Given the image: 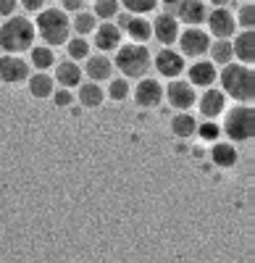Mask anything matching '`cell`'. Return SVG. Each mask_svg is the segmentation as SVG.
Here are the masks:
<instances>
[{"instance_id":"74e56055","label":"cell","mask_w":255,"mask_h":263,"mask_svg":"<svg viewBox=\"0 0 255 263\" xmlns=\"http://www.w3.org/2000/svg\"><path fill=\"white\" fill-rule=\"evenodd\" d=\"M158 3H163V6H166V11H171V8L179 3V0H158Z\"/></svg>"},{"instance_id":"ffe728a7","label":"cell","mask_w":255,"mask_h":263,"mask_svg":"<svg viewBox=\"0 0 255 263\" xmlns=\"http://www.w3.org/2000/svg\"><path fill=\"white\" fill-rule=\"evenodd\" d=\"M55 77L63 87H76L82 84V69L74 63V61H63L58 63V69H55Z\"/></svg>"},{"instance_id":"5bb4252c","label":"cell","mask_w":255,"mask_h":263,"mask_svg":"<svg viewBox=\"0 0 255 263\" xmlns=\"http://www.w3.org/2000/svg\"><path fill=\"white\" fill-rule=\"evenodd\" d=\"M153 63H155L158 74H163V77H176V74H182V69H184V58H182V53L168 50V48L158 50V55H155Z\"/></svg>"},{"instance_id":"44dd1931","label":"cell","mask_w":255,"mask_h":263,"mask_svg":"<svg viewBox=\"0 0 255 263\" xmlns=\"http://www.w3.org/2000/svg\"><path fill=\"white\" fill-rule=\"evenodd\" d=\"M171 132H174L176 137H192L195 132H198V121H195V116H189L187 111L176 114V116L171 119Z\"/></svg>"},{"instance_id":"e0dca14e","label":"cell","mask_w":255,"mask_h":263,"mask_svg":"<svg viewBox=\"0 0 255 263\" xmlns=\"http://www.w3.org/2000/svg\"><path fill=\"white\" fill-rule=\"evenodd\" d=\"M121 32H126V34L132 37V42H140V45H145V42L153 37L150 21H147L145 16H137V13H132V16H129V21L124 24V29H121Z\"/></svg>"},{"instance_id":"f1b7e54d","label":"cell","mask_w":255,"mask_h":263,"mask_svg":"<svg viewBox=\"0 0 255 263\" xmlns=\"http://www.w3.org/2000/svg\"><path fill=\"white\" fill-rule=\"evenodd\" d=\"M53 63H55V55H53V50L48 45L45 48H32V66L34 69L45 71V69H50Z\"/></svg>"},{"instance_id":"d6a6232c","label":"cell","mask_w":255,"mask_h":263,"mask_svg":"<svg viewBox=\"0 0 255 263\" xmlns=\"http://www.w3.org/2000/svg\"><path fill=\"white\" fill-rule=\"evenodd\" d=\"M200 137H203V140H216V137H219V126L213 124V119H208V121L200 126Z\"/></svg>"},{"instance_id":"52a82bcc","label":"cell","mask_w":255,"mask_h":263,"mask_svg":"<svg viewBox=\"0 0 255 263\" xmlns=\"http://www.w3.org/2000/svg\"><path fill=\"white\" fill-rule=\"evenodd\" d=\"M166 98H168V103H171L176 111H189L195 103H198V95H195V87L189 84V82H182V79H176V82H171L166 87V92H163Z\"/></svg>"},{"instance_id":"7c38bea8","label":"cell","mask_w":255,"mask_h":263,"mask_svg":"<svg viewBox=\"0 0 255 263\" xmlns=\"http://www.w3.org/2000/svg\"><path fill=\"white\" fill-rule=\"evenodd\" d=\"M161 100H163V87L155 79H140L134 90V103L140 108H155Z\"/></svg>"},{"instance_id":"30bf717a","label":"cell","mask_w":255,"mask_h":263,"mask_svg":"<svg viewBox=\"0 0 255 263\" xmlns=\"http://www.w3.org/2000/svg\"><path fill=\"white\" fill-rule=\"evenodd\" d=\"M29 77V63L18 55H3L0 58V82L6 84H18Z\"/></svg>"},{"instance_id":"8992f818","label":"cell","mask_w":255,"mask_h":263,"mask_svg":"<svg viewBox=\"0 0 255 263\" xmlns=\"http://www.w3.org/2000/svg\"><path fill=\"white\" fill-rule=\"evenodd\" d=\"M179 48L182 53H187L189 58H200L203 53H208L210 45V34L200 27H187V32H179Z\"/></svg>"},{"instance_id":"f546056e","label":"cell","mask_w":255,"mask_h":263,"mask_svg":"<svg viewBox=\"0 0 255 263\" xmlns=\"http://www.w3.org/2000/svg\"><path fill=\"white\" fill-rule=\"evenodd\" d=\"M119 3H124V8L129 11V13L145 16V13H150V11H155V6H158V0H119Z\"/></svg>"},{"instance_id":"ab89813d","label":"cell","mask_w":255,"mask_h":263,"mask_svg":"<svg viewBox=\"0 0 255 263\" xmlns=\"http://www.w3.org/2000/svg\"><path fill=\"white\" fill-rule=\"evenodd\" d=\"M242 3H252V0H242Z\"/></svg>"},{"instance_id":"2e32d148","label":"cell","mask_w":255,"mask_h":263,"mask_svg":"<svg viewBox=\"0 0 255 263\" xmlns=\"http://www.w3.org/2000/svg\"><path fill=\"white\" fill-rule=\"evenodd\" d=\"M187 77H189V84H192V87H210L216 82L219 74H216V69H213V63H210V61H198V63L189 66Z\"/></svg>"},{"instance_id":"cb8c5ba5","label":"cell","mask_w":255,"mask_h":263,"mask_svg":"<svg viewBox=\"0 0 255 263\" xmlns=\"http://www.w3.org/2000/svg\"><path fill=\"white\" fill-rule=\"evenodd\" d=\"M29 95L34 98H50L53 95V79L48 74H32L29 77Z\"/></svg>"},{"instance_id":"836d02e7","label":"cell","mask_w":255,"mask_h":263,"mask_svg":"<svg viewBox=\"0 0 255 263\" xmlns=\"http://www.w3.org/2000/svg\"><path fill=\"white\" fill-rule=\"evenodd\" d=\"M16 8H18V0H0V16H3V18L13 16Z\"/></svg>"},{"instance_id":"83f0119b","label":"cell","mask_w":255,"mask_h":263,"mask_svg":"<svg viewBox=\"0 0 255 263\" xmlns=\"http://www.w3.org/2000/svg\"><path fill=\"white\" fill-rule=\"evenodd\" d=\"M119 11H121L119 0H95V6H92V13H95L97 18H103V21L116 18Z\"/></svg>"},{"instance_id":"6da1fadb","label":"cell","mask_w":255,"mask_h":263,"mask_svg":"<svg viewBox=\"0 0 255 263\" xmlns=\"http://www.w3.org/2000/svg\"><path fill=\"white\" fill-rule=\"evenodd\" d=\"M34 34H40L48 45H63L71 37V18L63 8H42L37 11Z\"/></svg>"},{"instance_id":"4fadbf2b","label":"cell","mask_w":255,"mask_h":263,"mask_svg":"<svg viewBox=\"0 0 255 263\" xmlns=\"http://www.w3.org/2000/svg\"><path fill=\"white\" fill-rule=\"evenodd\" d=\"M121 45V29L111 21H103V27H95V48L103 53H111Z\"/></svg>"},{"instance_id":"f35d334b","label":"cell","mask_w":255,"mask_h":263,"mask_svg":"<svg viewBox=\"0 0 255 263\" xmlns=\"http://www.w3.org/2000/svg\"><path fill=\"white\" fill-rule=\"evenodd\" d=\"M213 3V8H219V6H229V0H210Z\"/></svg>"},{"instance_id":"484cf974","label":"cell","mask_w":255,"mask_h":263,"mask_svg":"<svg viewBox=\"0 0 255 263\" xmlns=\"http://www.w3.org/2000/svg\"><path fill=\"white\" fill-rule=\"evenodd\" d=\"M79 103L84 105V108H97V105H103V90L95 84V82H90V84H82V90H79Z\"/></svg>"},{"instance_id":"9a60e30c","label":"cell","mask_w":255,"mask_h":263,"mask_svg":"<svg viewBox=\"0 0 255 263\" xmlns=\"http://www.w3.org/2000/svg\"><path fill=\"white\" fill-rule=\"evenodd\" d=\"M84 74H87L92 82H103V79H111L113 74V61L100 53V55H87V66H84Z\"/></svg>"},{"instance_id":"4dcf8cb0","label":"cell","mask_w":255,"mask_h":263,"mask_svg":"<svg viewBox=\"0 0 255 263\" xmlns=\"http://www.w3.org/2000/svg\"><path fill=\"white\" fill-rule=\"evenodd\" d=\"M237 24L242 27V29H252V24H255V6L252 3H242V8L237 11Z\"/></svg>"},{"instance_id":"ac0fdd59","label":"cell","mask_w":255,"mask_h":263,"mask_svg":"<svg viewBox=\"0 0 255 263\" xmlns=\"http://www.w3.org/2000/svg\"><path fill=\"white\" fill-rule=\"evenodd\" d=\"M198 105H200V114L205 119H216L224 111V105H226V95L221 90H210V87H208V92L198 100Z\"/></svg>"},{"instance_id":"4316f807","label":"cell","mask_w":255,"mask_h":263,"mask_svg":"<svg viewBox=\"0 0 255 263\" xmlns=\"http://www.w3.org/2000/svg\"><path fill=\"white\" fill-rule=\"evenodd\" d=\"M66 50H69V55H71V61H82V58H87L90 55V42L84 40L82 34H76V37H69L66 42Z\"/></svg>"},{"instance_id":"8d00e7d4","label":"cell","mask_w":255,"mask_h":263,"mask_svg":"<svg viewBox=\"0 0 255 263\" xmlns=\"http://www.w3.org/2000/svg\"><path fill=\"white\" fill-rule=\"evenodd\" d=\"M61 8H63V11H74V13H76V11H82V8H84V0H61Z\"/></svg>"},{"instance_id":"5b68a950","label":"cell","mask_w":255,"mask_h":263,"mask_svg":"<svg viewBox=\"0 0 255 263\" xmlns=\"http://www.w3.org/2000/svg\"><path fill=\"white\" fill-rule=\"evenodd\" d=\"M252 129H255V114H252V108H247V105L231 108L229 116L224 119V132H226L231 140H237V142L250 140L252 137Z\"/></svg>"},{"instance_id":"7a4b0ae2","label":"cell","mask_w":255,"mask_h":263,"mask_svg":"<svg viewBox=\"0 0 255 263\" xmlns=\"http://www.w3.org/2000/svg\"><path fill=\"white\" fill-rule=\"evenodd\" d=\"M34 42V24L27 16H8L0 24V48L8 53H24Z\"/></svg>"},{"instance_id":"e575fe53","label":"cell","mask_w":255,"mask_h":263,"mask_svg":"<svg viewBox=\"0 0 255 263\" xmlns=\"http://www.w3.org/2000/svg\"><path fill=\"white\" fill-rule=\"evenodd\" d=\"M21 6H24V11H29V13H37V11L45 8V0H21Z\"/></svg>"},{"instance_id":"3957f363","label":"cell","mask_w":255,"mask_h":263,"mask_svg":"<svg viewBox=\"0 0 255 263\" xmlns=\"http://www.w3.org/2000/svg\"><path fill=\"white\" fill-rule=\"evenodd\" d=\"M221 84H224V90L229 92V98H234V100H252L255 79H252V69H247V66L224 63Z\"/></svg>"},{"instance_id":"ba28073f","label":"cell","mask_w":255,"mask_h":263,"mask_svg":"<svg viewBox=\"0 0 255 263\" xmlns=\"http://www.w3.org/2000/svg\"><path fill=\"white\" fill-rule=\"evenodd\" d=\"M171 13L176 16V21H184L187 27H200L208 16V6L203 0H179Z\"/></svg>"},{"instance_id":"603a6c76","label":"cell","mask_w":255,"mask_h":263,"mask_svg":"<svg viewBox=\"0 0 255 263\" xmlns=\"http://www.w3.org/2000/svg\"><path fill=\"white\" fill-rule=\"evenodd\" d=\"M208 50H210V58H213V63H231V58H234V50H231L229 37H219L216 42H210Z\"/></svg>"},{"instance_id":"d4e9b609","label":"cell","mask_w":255,"mask_h":263,"mask_svg":"<svg viewBox=\"0 0 255 263\" xmlns=\"http://www.w3.org/2000/svg\"><path fill=\"white\" fill-rule=\"evenodd\" d=\"M95 27H97V16L95 13H90V11H76V16H74V21H71V29L76 32V34H90V32H95Z\"/></svg>"},{"instance_id":"1f68e13d","label":"cell","mask_w":255,"mask_h":263,"mask_svg":"<svg viewBox=\"0 0 255 263\" xmlns=\"http://www.w3.org/2000/svg\"><path fill=\"white\" fill-rule=\"evenodd\" d=\"M108 95L113 100H124L126 95H129V84H126V79H111V87H108Z\"/></svg>"},{"instance_id":"d6986e66","label":"cell","mask_w":255,"mask_h":263,"mask_svg":"<svg viewBox=\"0 0 255 263\" xmlns=\"http://www.w3.org/2000/svg\"><path fill=\"white\" fill-rule=\"evenodd\" d=\"M231 50L234 55L242 61V63H250L255 61V40H252V29H245L242 34H237V40L231 42Z\"/></svg>"},{"instance_id":"8fae6325","label":"cell","mask_w":255,"mask_h":263,"mask_svg":"<svg viewBox=\"0 0 255 263\" xmlns=\"http://www.w3.org/2000/svg\"><path fill=\"white\" fill-rule=\"evenodd\" d=\"M205 21H208V29H210L213 37H231V34H234V27H237L234 16H231V11L226 6L213 8L205 16Z\"/></svg>"},{"instance_id":"7402d4cb","label":"cell","mask_w":255,"mask_h":263,"mask_svg":"<svg viewBox=\"0 0 255 263\" xmlns=\"http://www.w3.org/2000/svg\"><path fill=\"white\" fill-rule=\"evenodd\" d=\"M210 158H213L216 166L229 168V166H234V163H237V150L231 147L229 142H216L213 150H210Z\"/></svg>"},{"instance_id":"277c9868","label":"cell","mask_w":255,"mask_h":263,"mask_svg":"<svg viewBox=\"0 0 255 263\" xmlns=\"http://www.w3.org/2000/svg\"><path fill=\"white\" fill-rule=\"evenodd\" d=\"M116 66H119V71L124 77H129V79H140L142 74H147V69H150V53H147L145 45H140V42H132V45H119L116 48Z\"/></svg>"},{"instance_id":"d590c367","label":"cell","mask_w":255,"mask_h":263,"mask_svg":"<svg viewBox=\"0 0 255 263\" xmlns=\"http://www.w3.org/2000/svg\"><path fill=\"white\" fill-rule=\"evenodd\" d=\"M53 100H55V105H58V108H63V105H71L74 95H71L69 90H61V92H58V95H55Z\"/></svg>"},{"instance_id":"9c48e42d","label":"cell","mask_w":255,"mask_h":263,"mask_svg":"<svg viewBox=\"0 0 255 263\" xmlns=\"http://www.w3.org/2000/svg\"><path fill=\"white\" fill-rule=\"evenodd\" d=\"M150 29H153V37L161 42L163 48H168L171 42H176V37H179V21H176V16L171 13V11H166V13H158L155 16V21L150 24Z\"/></svg>"}]
</instances>
